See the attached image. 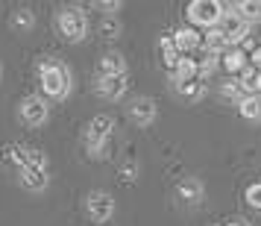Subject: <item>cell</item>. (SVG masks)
Returning a JSON list of instances; mask_svg holds the SVG:
<instances>
[{"label": "cell", "instance_id": "8992f818", "mask_svg": "<svg viewBox=\"0 0 261 226\" xmlns=\"http://www.w3.org/2000/svg\"><path fill=\"white\" fill-rule=\"evenodd\" d=\"M85 212H88V217L94 223H106V220H112V214H115V197L103 188L88 191L85 194Z\"/></svg>", "mask_w": 261, "mask_h": 226}, {"label": "cell", "instance_id": "d6986e66", "mask_svg": "<svg viewBox=\"0 0 261 226\" xmlns=\"http://www.w3.org/2000/svg\"><path fill=\"white\" fill-rule=\"evenodd\" d=\"M238 112H241V118L249 120V123H261V94H247L241 100Z\"/></svg>", "mask_w": 261, "mask_h": 226}, {"label": "cell", "instance_id": "3957f363", "mask_svg": "<svg viewBox=\"0 0 261 226\" xmlns=\"http://www.w3.org/2000/svg\"><path fill=\"white\" fill-rule=\"evenodd\" d=\"M112 135H115V120L109 115H97V118L88 120V127L83 132V144L85 153L91 159H103L109 153V144H112Z\"/></svg>", "mask_w": 261, "mask_h": 226}, {"label": "cell", "instance_id": "8fae6325", "mask_svg": "<svg viewBox=\"0 0 261 226\" xmlns=\"http://www.w3.org/2000/svg\"><path fill=\"white\" fill-rule=\"evenodd\" d=\"M170 88H173V94H176L179 100H185V103H200L202 97H205V83H200V80H191V83L170 80Z\"/></svg>", "mask_w": 261, "mask_h": 226}, {"label": "cell", "instance_id": "4316f807", "mask_svg": "<svg viewBox=\"0 0 261 226\" xmlns=\"http://www.w3.org/2000/svg\"><path fill=\"white\" fill-rule=\"evenodd\" d=\"M94 6H100V9H109L106 15H115L120 6H123V3H120V0H100V3H94Z\"/></svg>", "mask_w": 261, "mask_h": 226}, {"label": "cell", "instance_id": "5b68a950", "mask_svg": "<svg viewBox=\"0 0 261 226\" xmlns=\"http://www.w3.org/2000/svg\"><path fill=\"white\" fill-rule=\"evenodd\" d=\"M188 21L194 27H205V30H214V27L223 21L226 15V3H217V0H191L188 9Z\"/></svg>", "mask_w": 261, "mask_h": 226}, {"label": "cell", "instance_id": "603a6c76", "mask_svg": "<svg viewBox=\"0 0 261 226\" xmlns=\"http://www.w3.org/2000/svg\"><path fill=\"white\" fill-rule=\"evenodd\" d=\"M235 9L249 27L261 21V0H241V3H235Z\"/></svg>", "mask_w": 261, "mask_h": 226}, {"label": "cell", "instance_id": "484cf974", "mask_svg": "<svg viewBox=\"0 0 261 226\" xmlns=\"http://www.w3.org/2000/svg\"><path fill=\"white\" fill-rule=\"evenodd\" d=\"M120 177H123V182H132V179L138 177V165L135 162H126V165L120 167Z\"/></svg>", "mask_w": 261, "mask_h": 226}, {"label": "cell", "instance_id": "9a60e30c", "mask_svg": "<svg viewBox=\"0 0 261 226\" xmlns=\"http://www.w3.org/2000/svg\"><path fill=\"white\" fill-rule=\"evenodd\" d=\"M33 27H36V12H33V9L21 6V9H15V12L9 15V30H12V33H18V36L33 33Z\"/></svg>", "mask_w": 261, "mask_h": 226}, {"label": "cell", "instance_id": "7c38bea8", "mask_svg": "<svg viewBox=\"0 0 261 226\" xmlns=\"http://www.w3.org/2000/svg\"><path fill=\"white\" fill-rule=\"evenodd\" d=\"M176 194H179V200L185 203V206H200V200L205 197V188H202L200 179L185 177V179L176 185Z\"/></svg>", "mask_w": 261, "mask_h": 226}, {"label": "cell", "instance_id": "277c9868", "mask_svg": "<svg viewBox=\"0 0 261 226\" xmlns=\"http://www.w3.org/2000/svg\"><path fill=\"white\" fill-rule=\"evenodd\" d=\"M53 27H56V33H59L68 44H80V41L88 36V18H85V12H80L76 6L59 9L56 18H53Z\"/></svg>", "mask_w": 261, "mask_h": 226}, {"label": "cell", "instance_id": "30bf717a", "mask_svg": "<svg viewBox=\"0 0 261 226\" xmlns=\"http://www.w3.org/2000/svg\"><path fill=\"white\" fill-rule=\"evenodd\" d=\"M126 115H129L132 123H138V127H150L159 115V109H155V100L153 97H135L129 106H126Z\"/></svg>", "mask_w": 261, "mask_h": 226}, {"label": "cell", "instance_id": "d4e9b609", "mask_svg": "<svg viewBox=\"0 0 261 226\" xmlns=\"http://www.w3.org/2000/svg\"><path fill=\"white\" fill-rule=\"evenodd\" d=\"M217 65H220V59H217L214 53H205V56L200 59V77H208V73L217 68Z\"/></svg>", "mask_w": 261, "mask_h": 226}, {"label": "cell", "instance_id": "6da1fadb", "mask_svg": "<svg viewBox=\"0 0 261 226\" xmlns=\"http://www.w3.org/2000/svg\"><path fill=\"white\" fill-rule=\"evenodd\" d=\"M71 68L59 59H41L38 62V83H41V91L44 97H53V100H65L71 94Z\"/></svg>", "mask_w": 261, "mask_h": 226}, {"label": "cell", "instance_id": "ba28073f", "mask_svg": "<svg viewBox=\"0 0 261 226\" xmlns=\"http://www.w3.org/2000/svg\"><path fill=\"white\" fill-rule=\"evenodd\" d=\"M220 30H223V36L229 38V44L235 47V44H241V41H247L249 36V24L238 15L235 6H226V15H223V21H220Z\"/></svg>", "mask_w": 261, "mask_h": 226}, {"label": "cell", "instance_id": "4fadbf2b", "mask_svg": "<svg viewBox=\"0 0 261 226\" xmlns=\"http://www.w3.org/2000/svg\"><path fill=\"white\" fill-rule=\"evenodd\" d=\"M173 41H176V47L182 56H191L197 47H202V36L194 27H179L176 33H173Z\"/></svg>", "mask_w": 261, "mask_h": 226}, {"label": "cell", "instance_id": "e0dca14e", "mask_svg": "<svg viewBox=\"0 0 261 226\" xmlns=\"http://www.w3.org/2000/svg\"><path fill=\"white\" fill-rule=\"evenodd\" d=\"M220 65H223L229 73H244L249 68L247 53H244L241 47H229V50H226L223 56H220Z\"/></svg>", "mask_w": 261, "mask_h": 226}, {"label": "cell", "instance_id": "f1b7e54d", "mask_svg": "<svg viewBox=\"0 0 261 226\" xmlns=\"http://www.w3.org/2000/svg\"><path fill=\"white\" fill-rule=\"evenodd\" d=\"M255 94H261V71H258V80H255Z\"/></svg>", "mask_w": 261, "mask_h": 226}, {"label": "cell", "instance_id": "83f0119b", "mask_svg": "<svg viewBox=\"0 0 261 226\" xmlns=\"http://www.w3.org/2000/svg\"><path fill=\"white\" fill-rule=\"evenodd\" d=\"M249 59H252V68H255V71H261V47L252 50V56H249Z\"/></svg>", "mask_w": 261, "mask_h": 226}, {"label": "cell", "instance_id": "2e32d148", "mask_svg": "<svg viewBox=\"0 0 261 226\" xmlns=\"http://www.w3.org/2000/svg\"><path fill=\"white\" fill-rule=\"evenodd\" d=\"M202 47H205V53L223 56L232 44H229V38L223 36V30H220V27H214V30H205V36H202Z\"/></svg>", "mask_w": 261, "mask_h": 226}, {"label": "cell", "instance_id": "44dd1931", "mask_svg": "<svg viewBox=\"0 0 261 226\" xmlns=\"http://www.w3.org/2000/svg\"><path fill=\"white\" fill-rule=\"evenodd\" d=\"M120 21L118 15H103L100 18V24H97V33H100V38H106V41H115V38H120Z\"/></svg>", "mask_w": 261, "mask_h": 226}, {"label": "cell", "instance_id": "7a4b0ae2", "mask_svg": "<svg viewBox=\"0 0 261 226\" xmlns=\"http://www.w3.org/2000/svg\"><path fill=\"white\" fill-rule=\"evenodd\" d=\"M18 182H21L27 191H33V194H41V191L47 188L50 185V159H47V153L30 147L24 167L18 170Z\"/></svg>", "mask_w": 261, "mask_h": 226}, {"label": "cell", "instance_id": "5bb4252c", "mask_svg": "<svg viewBox=\"0 0 261 226\" xmlns=\"http://www.w3.org/2000/svg\"><path fill=\"white\" fill-rule=\"evenodd\" d=\"M120 73H129L126 71V59L120 53H103L97 59V77H120Z\"/></svg>", "mask_w": 261, "mask_h": 226}, {"label": "cell", "instance_id": "f546056e", "mask_svg": "<svg viewBox=\"0 0 261 226\" xmlns=\"http://www.w3.org/2000/svg\"><path fill=\"white\" fill-rule=\"evenodd\" d=\"M226 226H247V223H244V220H229Z\"/></svg>", "mask_w": 261, "mask_h": 226}, {"label": "cell", "instance_id": "9c48e42d", "mask_svg": "<svg viewBox=\"0 0 261 226\" xmlns=\"http://www.w3.org/2000/svg\"><path fill=\"white\" fill-rule=\"evenodd\" d=\"M94 91L103 97V100L115 103V100H120V97L129 91V73H120V77H97Z\"/></svg>", "mask_w": 261, "mask_h": 226}, {"label": "cell", "instance_id": "cb8c5ba5", "mask_svg": "<svg viewBox=\"0 0 261 226\" xmlns=\"http://www.w3.org/2000/svg\"><path fill=\"white\" fill-rule=\"evenodd\" d=\"M247 203L255 209V212H261V182H252L247 188Z\"/></svg>", "mask_w": 261, "mask_h": 226}, {"label": "cell", "instance_id": "ffe728a7", "mask_svg": "<svg viewBox=\"0 0 261 226\" xmlns=\"http://www.w3.org/2000/svg\"><path fill=\"white\" fill-rule=\"evenodd\" d=\"M170 80H179V83H191V80H200V62L191 59V56H182V62L176 65V71Z\"/></svg>", "mask_w": 261, "mask_h": 226}, {"label": "cell", "instance_id": "7402d4cb", "mask_svg": "<svg viewBox=\"0 0 261 226\" xmlns=\"http://www.w3.org/2000/svg\"><path fill=\"white\" fill-rule=\"evenodd\" d=\"M220 100H226V103H238L241 106V100L247 97V91H244V85L238 83V80H226V83H220Z\"/></svg>", "mask_w": 261, "mask_h": 226}, {"label": "cell", "instance_id": "ac0fdd59", "mask_svg": "<svg viewBox=\"0 0 261 226\" xmlns=\"http://www.w3.org/2000/svg\"><path fill=\"white\" fill-rule=\"evenodd\" d=\"M159 56H162V62H165V68L176 71V65L182 62V53H179L173 36H167V38H162V41H159Z\"/></svg>", "mask_w": 261, "mask_h": 226}, {"label": "cell", "instance_id": "52a82bcc", "mask_svg": "<svg viewBox=\"0 0 261 226\" xmlns=\"http://www.w3.org/2000/svg\"><path fill=\"white\" fill-rule=\"evenodd\" d=\"M18 115H21V120H24L27 127H44L50 118V106H47V100H44V94H27L21 100Z\"/></svg>", "mask_w": 261, "mask_h": 226}]
</instances>
